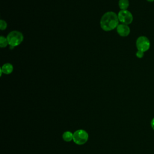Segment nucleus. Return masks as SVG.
<instances>
[{"label":"nucleus","mask_w":154,"mask_h":154,"mask_svg":"<svg viewBox=\"0 0 154 154\" xmlns=\"http://www.w3.org/2000/svg\"><path fill=\"white\" fill-rule=\"evenodd\" d=\"M1 70L2 73L8 75L10 74L13 70V66L10 63H5L2 65V66L1 68Z\"/></svg>","instance_id":"nucleus-7"},{"label":"nucleus","mask_w":154,"mask_h":154,"mask_svg":"<svg viewBox=\"0 0 154 154\" xmlns=\"http://www.w3.org/2000/svg\"><path fill=\"white\" fill-rule=\"evenodd\" d=\"M136 47L138 51L145 52L149 49L150 42L147 37L141 35L138 37L136 40Z\"/></svg>","instance_id":"nucleus-4"},{"label":"nucleus","mask_w":154,"mask_h":154,"mask_svg":"<svg viewBox=\"0 0 154 154\" xmlns=\"http://www.w3.org/2000/svg\"><path fill=\"white\" fill-rule=\"evenodd\" d=\"M129 5V0H119V7L121 10H127Z\"/></svg>","instance_id":"nucleus-9"},{"label":"nucleus","mask_w":154,"mask_h":154,"mask_svg":"<svg viewBox=\"0 0 154 154\" xmlns=\"http://www.w3.org/2000/svg\"><path fill=\"white\" fill-rule=\"evenodd\" d=\"M116 30L117 33L122 37H126L130 34V28L128 25L121 23L119 24L117 27L116 28Z\"/></svg>","instance_id":"nucleus-6"},{"label":"nucleus","mask_w":154,"mask_h":154,"mask_svg":"<svg viewBox=\"0 0 154 154\" xmlns=\"http://www.w3.org/2000/svg\"><path fill=\"white\" fill-rule=\"evenodd\" d=\"M8 45L7 38L4 37L3 35L0 37V46L1 48H5Z\"/></svg>","instance_id":"nucleus-10"},{"label":"nucleus","mask_w":154,"mask_h":154,"mask_svg":"<svg viewBox=\"0 0 154 154\" xmlns=\"http://www.w3.org/2000/svg\"><path fill=\"white\" fill-rule=\"evenodd\" d=\"M7 26V22L5 20L1 19L0 20V29L1 30H4V29H6Z\"/></svg>","instance_id":"nucleus-11"},{"label":"nucleus","mask_w":154,"mask_h":154,"mask_svg":"<svg viewBox=\"0 0 154 154\" xmlns=\"http://www.w3.org/2000/svg\"><path fill=\"white\" fill-rule=\"evenodd\" d=\"M8 45L15 47L19 45L23 40V34L18 31H12L7 36Z\"/></svg>","instance_id":"nucleus-2"},{"label":"nucleus","mask_w":154,"mask_h":154,"mask_svg":"<svg viewBox=\"0 0 154 154\" xmlns=\"http://www.w3.org/2000/svg\"><path fill=\"white\" fill-rule=\"evenodd\" d=\"M148 2H152L154 1V0H147Z\"/></svg>","instance_id":"nucleus-14"},{"label":"nucleus","mask_w":154,"mask_h":154,"mask_svg":"<svg viewBox=\"0 0 154 154\" xmlns=\"http://www.w3.org/2000/svg\"><path fill=\"white\" fill-rule=\"evenodd\" d=\"M88 139V133L83 129H78L73 133V141L78 145L84 144Z\"/></svg>","instance_id":"nucleus-3"},{"label":"nucleus","mask_w":154,"mask_h":154,"mask_svg":"<svg viewBox=\"0 0 154 154\" xmlns=\"http://www.w3.org/2000/svg\"><path fill=\"white\" fill-rule=\"evenodd\" d=\"M117 16L119 20L123 24L129 25L131 23L133 20V16L132 13L127 10H120Z\"/></svg>","instance_id":"nucleus-5"},{"label":"nucleus","mask_w":154,"mask_h":154,"mask_svg":"<svg viewBox=\"0 0 154 154\" xmlns=\"http://www.w3.org/2000/svg\"><path fill=\"white\" fill-rule=\"evenodd\" d=\"M119 22L118 16L114 12L108 11L102 16L100 25L103 30L109 31L117 27Z\"/></svg>","instance_id":"nucleus-1"},{"label":"nucleus","mask_w":154,"mask_h":154,"mask_svg":"<svg viewBox=\"0 0 154 154\" xmlns=\"http://www.w3.org/2000/svg\"><path fill=\"white\" fill-rule=\"evenodd\" d=\"M62 137H63V139L65 141L69 142V141H71L72 140H73V134L70 131H66L63 133Z\"/></svg>","instance_id":"nucleus-8"},{"label":"nucleus","mask_w":154,"mask_h":154,"mask_svg":"<svg viewBox=\"0 0 154 154\" xmlns=\"http://www.w3.org/2000/svg\"><path fill=\"white\" fill-rule=\"evenodd\" d=\"M150 125H151V127H152V129L154 130V118H153L152 120H151Z\"/></svg>","instance_id":"nucleus-13"},{"label":"nucleus","mask_w":154,"mask_h":154,"mask_svg":"<svg viewBox=\"0 0 154 154\" xmlns=\"http://www.w3.org/2000/svg\"><path fill=\"white\" fill-rule=\"evenodd\" d=\"M144 52H143V51H137V52H136L135 55H136V57L139 58H141L144 57Z\"/></svg>","instance_id":"nucleus-12"}]
</instances>
